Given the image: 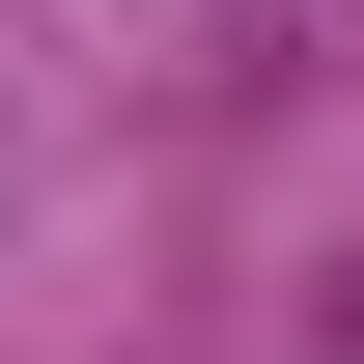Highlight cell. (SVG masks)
<instances>
[{"label": "cell", "instance_id": "cell-1", "mask_svg": "<svg viewBox=\"0 0 364 364\" xmlns=\"http://www.w3.org/2000/svg\"><path fill=\"white\" fill-rule=\"evenodd\" d=\"M309 336H336V364H364V252H336V309H309Z\"/></svg>", "mask_w": 364, "mask_h": 364}]
</instances>
